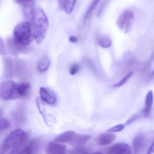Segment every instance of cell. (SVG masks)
I'll use <instances>...</instances> for the list:
<instances>
[{
    "instance_id": "cell-1",
    "label": "cell",
    "mask_w": 154,
    "mask_h": 154,
    "mask_svg": "<svg viewBox=\"0 0 154 154\" xmlns=\"http://www.w3.org/2000/svg\"><path fill=\"white\" fill-rule=\"evenodd\" d=\"M29 138V134L22 130H14L4 140L2 150L4 153H18L26 145Z\"/></svg>"
},
{
    "instance_id": "cell-2",
    "label": "cell",
    "mask_w": 154,
    "mask_h": 154,
    "mask_svg": "<svg viewBox=\"0 0 154 154\" xmlns=\"http://www.w3.org/2000/svg\"><path fill=\"white\" fill-rule=\"evenodd\" d=\"M31 25L36 42L38 44H41L45 38L49 27L48 18L42 9H36Z\"/></svg>"
},
{
    "instance_id": "cell-3",
    "label": "cell",
    "mask_w": 154,
    "mask_h": 154,
    "mask_svg": "<svg viewBox=\"0 0 154 154\" xmlns=\"http://www.w3.org/2000/svg\"><path fill=\"white\" fill-rule=\"evenodd\" d=\"M13 34L14 37L24 45H29L34 38L31 25L26 21L18 24L14 28Z\"/></svg>"
},
{
    "instance_id": "cell-4",
    "label": "cell",
    "mask_w": 154,
    "mask_h": 154,
    "mask_svg": "<svg viewBox=\"0 0 154 154\" xmlns=\"http://www.w3.org/2000/svg\"><path fill=\"white\" fill-rule=\"evenodd\" d=\"M19 97L18 85L12 81H8L0 85V98L3 100H15Z\"/></svg>"
},
{
    "instance_id": "cell-5",
    "label": "cell",
    "mask_w": 154,
    "mask_h": 154,
    "mask_svg": "<svg viewBox=\"0 0 154 154\" xmlns=\"http://www.w3.org/2000/svg\"><path fill=\"white\" fill-rule=\"evenodd\" d=\"M134 18V13L132 11H124L117 20V26L120 29L124 30L125 33L127 34L132 27Z\"/></svg>"
},
{
    "instance_id": "cell-6",
    "label": "cell",
    "mask_w": 154,
    "mask_h": 154,
    "mask_svg": "<svg viewBox=\"0 0 154 154\" xmlns=\"http://www.w3.org/2000/svg\"><path fill=\"white\" fill-rule=\"evenodd\" d=\"M6 43L9 52L14 56H17L19 54H28L31 50L28 46L20 44L14 37L8 38Z\"/></svg>"
},
{
    "instance_id": "cell-7",
    "label": "cell",
    "mask_w": 154,
    "mask_h": 154,
    "mask_svg": "<svg viewBox=\"0 0 154 154\" xmlns=\"http://www.w3.org/2000/svg\"><path fill=\"white\" fill-rule=\"evenodd\" d=\"M147 139L146 136L140 133L135 136L132 141L133 150L135 153H139L144 149L146 145Z\"/></svg>"
},
{
    "instance_id": "cell-8",
    "label": "cell",
    "mask_w": 154,
    "mask_h": 154,
    "mask_svg": "<svg viewBox=\"0 0 154 154\" xmlns=\"http://www.w3.org/2000/svg\"><path fill=\"white\" fill-rule=\"evenodd\" d=\"M36 9L33 0H29L24 6L23 14L26 21L31 25L35 16Z\"/></svg>"
},
{
    "instance_id": "cell-9",
    "label": "cell",
    "mask_w": 154,
    "mask_h": 154,
    "mask_svg": "<svg viewBox=\"0 0 154 154\" xmlns=\"http://www.w3.org/2000/svg\"><path fill=\"white\" fill-rule=\"evenodd\" d=\"M108 153L112 154H129L131 153L130 147L126 143H119L109 148Z\"/></svg>"
},
{
    "instance_id": "cell-10",
    "label": "cell",
    "mask_w": 154,
    "mask_h": 154,
    "mask_svg": "<svg viewBox=\"0 0 154 154\" xmlns=\"http://www.w3.org/2000/svg\"><path fill=\"white\" fill-rule=\"evenodd\" d=\"M3 75L6 78H11L14 73V63L11 57H5L3 58Z\"/></svg>"
},
{
    "instance_id": "cell-11",
    "label": "cell",
    "mask_w": 154,
    "mask_h": 154,
    "mask_svg": "<svg viewBox=\"0 0 154 154\" xmlns=\"http://www.w3.org/2000/svg\"><path fill=\"white\" fill-rule=\"evenodd\" d=\"M40 95L42 100L48 104L53 105L56 102L57 98L55 94L48 88L41 87L40 89Z\"/></svg>"
},
{
    "instance_id": "cell-12",
    "label": "cell",
    "mask_w": 154,
    "mask_h": 154,
    "mask_svg": "<svg viewBox=\"0 0 154 154\" xmlns=\"http://www.w3.org/2000/svg\"><path fill=\"white\" fill-rule=\"evenodd\" d=\"M66 147L65 145L54 142H50L48 145L46 152L48 154H63L66 152Z\"/></svg>"
},
{
    "instance_id": "cell-13",
    "label": "cell",
    "mask_w": 154,
    "mask_h": 154,
    "mask_svg": "<svg viewBox=\"0 0 154 154\" xmlns=\"http://www.w3.org/2000/svg\"><path fill=\"white\" fill-rule=\"evenodd\" d=\"M116 138V135L113 133H103L97 138L96 143L99 146H106L113 142Z\"/></svg>"
},
{
    "instance_id": "cell-14",
    "label": "cell",
    "mask_w": 154,
    "mask_h": 154,
    "mask_svg": "<svg viewBox=\"0 0 154 154\" xmlns=\"http://www.w3.org/2000/svg\"><path fill=\"white\" fill-rule=\"evenodd\" d=\"M91 138V136L85 134H75L70 142V145L72 146H82L85 144Z\"/></svg>"
},
{
    "instance_id": "cell-15",
    "label": "cell",
    "mask_w": 154,
    "mask_h": 154,
    "mask_svg": "<svg viewBox=\"0 0 154 154\" xmlns=\"http://www.w3.org/2000/svg\"><path fill=\"white\" fill-rule=\"evenodd\" d=\"M75 134L73 131H68L57 135L54 139V141L57 143H66L70 142Z\"/></svg>"
},
{
    "instance_id": "cell-16",
    "label": "cell",
    "mask_w": 154,
    "mask_h": 154,
    "mask_svg": "<svg viewBox=\"0 0 154 154\" xmlns=\"http://www.w3.org/2000/svg\"><path fill=\"white\" fill-rule=\"evenodd\" d=\"M39 147V142L37 140H34L18 152L20 154H30L36 153Z\"/></svg>"
},
{
    "instance_id": "cell-17",
    "label": "cell",
    "mask_w": 154,
    "mask_h": 154,
    "mask_svg": "<svg viewBox=\"0 0 154 154\" xmlns=\"http://www.w3.org/2000/svg\"><path fill=\"white\" fill-rule=\"evenodd\" d=\"M26 63L20 59L15 60V69L17 75L19 77H23L27 73Z\"/></svg>"
},
{
    "instance_id": "cell-18",
    "label": "cell",
    "mask_w": 154,
    "mask_h": 154,
    "mask_svg": "<svg viewBox=\"0 0 154 154\" xmlns=\"http://www.w3.org/2000/svg\"><path fill=\"white\" fill-rule=\"evenodd\" d=\"M153 102V94L152 91H149L145 99V106L144 109V115L146 117L149 116L152 109Z\"/></svg>"
},
{
    "instance_id": "cell-19",
    "label": "cell",
    "mask_w": 154,
    "mask_h": 154,
    "mask_svg": "<svg viewBox=\"0 0 154 154\" xmlns=\"http://www.w3.org/2000/svg\"><path fill=\"white\" fill-rule=\"evenodd\" d=\"M51 61L49 57L44 56L40 58L38 65V71L41 72H45L49 68L50 66Z\"/></svg>"
},
{
    "instance_id": "cell-20",
    "label": "cell",
    "mask_w": 154,
    "mask_h": 154,
    "mask_svg": "<svg viewBox=\"0 0 154 154\" xmlns=\"http://www.w3.org/2000/svg\"><path fill=\"white\" fill-rule=\"evenodd\" d=\"M100 2V0H93L91 3L90 4L85 13L84 17V22L85 23L87 20L90 17L94 11L95 9V8L97 7V5Z\"/></svg>"
},
{
    "instance_id": "cell-21",
    "label": "cell",
    "mask_w": 154,
    "mask_h": 154,
    "mask_svg": "<svg viewBox=\"0 0 154 154\" xmlns=\"http://www.w3.org/2000/svg\"><path fill=\"white\" fill-rule=\"evenodd\" d=\"M30 89V85L28 83L24 82L18 85V94L19 97H25L27 94Z\"/></svg>"
},
{
    "instance_id": "cell-22",
    "label": "cell",
    "mask_w": 154,
    "mask_h": 154,
    "mask_svg": "<svg viewBox=\"0 0 154 154\" xmlns=\"http://www.w3.org/2000/svg\"><path fill=\"white\" fill-rule=\"evenodd\" d=\"M99 45L104 48H109L112 45V41L107 36H103L100 38L98 40Z\"/></svg>"
},
{
    "instance_id": "cell-23",
    "label": "cell",
    "mask_w": 154,
    "mask_h": 154,
    "mask_svg": "<svg viewBox=\"0 0 154 154\" xmlns=\"http://www.w3.org/2000/svg\"><path fill=\"white\" fill-rule=\"evenodd\" d=\"M76 0H66L64 10L67 14H70L72 11L76 3Z\"/></svg>"
},
{
    "instance_id": "cell-24",
    "label": "cell",
    "mask_w": 154,
    "mask_h": 154,
    "mask_svg": "<svg viewBox=\"0 0 154 154\" xmlns=\"http://www.w3.org/2000/svg\"><path fill=\"white\" fill-rule=\"evenodd\" d=\"M132 75H133V72H130L129 73L127 74L125 76H124L119 82L113 85V87L115 88H118V87H119L124 85L125 83H127L129 78L132 76Z\"/></svg>"
},
{
    "instance_id": "cell-25",
    "label": "cell",
    "mask_w": 154,
    "mask_h": 154,
    "mask_svg": "<svg viewBox=\"0 0 154 154\" xmlns=\"http://www.w3.org/2000/svg\"><path fill=\"white\" fill-rule=\"evenodd\" d=\"M10 125L9 121L6 119H0V131L7 129Z\"/></svg>"
},
{
    "instance_id": "cell-26",
    "label": "cell",
    "mask_w": 154,
    "mask_h": 154,
    "mask_svg": "<svg viewBox=\"0 0 154 154\" xmlns=\"http://www.w3.org/2000/svg\"><path fill=\"white\" fill-rule=\"evenodd\" d=\"M125 125L124 124H120L114 126L109 129L107 131L108 132H116L121 131L125 128Z\"/></svg>"
},
{
    "instance_id": "cell-27",
    "label": "cell",
    "mask_w": 154,
    "mask_h": 154,
    "mask_svg": "<svg viewBox=\"0 0 154 154\" xmlns=\"http://www.w3.org/2000/svg\"><path fill=\"white\" fill-rule=\"evenodd\" d=\"M80 66L78 64L75 63L72 65L69 69V72L72 75H75L79 72Z\"/></svg>"
},
{
    "instance_id": "cell-28",
    "label": "cell",
    "mask_w": 154,
    "mask_h": 154,
    "mask_svg": "<svg viewBox=\"0 0 154 154\" xmlns=\"http://www.w3.org/2000/svg\"><path fill=\"white\" fill-rule=\"evenodd\" d=\"M88 153L89 152L86 150V149L81 146H75L73 150H72V153H74H74L75 154H85V153Z\"/></svg>"
},
{
    "instance_id": "cell-29",
    "label": "cell",
    "mask_w": 154,
    "mask_h": 154,
    "mask_svg": "<svg viewBox=\"0 0 154 154\" xmlns=\"http://www.w3.org/2000/svg\"><path fill=\"white\" fill-rule=\"evenodd\" d=\"M7 54V50L4 40L0 37V55L4 56Z\"/></svg>"
},
{
    "instance_id": "cell-30",
    "label": "cell",
    "mask_w": 154,
    "mask_h": 154,
    "mask_svg": "<svg viewBox=\"0 0 154 154\" xmlns=\"http://www.w3.org/2000/svg\"><path fill=\"white\" fill-rule=\"evenodd\" d=\"M109 1V0H104V1H103L101 5L100 9H99V11H98V16H100L101 15L104 9L105 8V7H106V5L108 4Z\"/></svg>"
},
{
    "instance_id": "cell-31",
    "label": "cell",
    "mask_w": 154,
    "mask_h": 154,
    "mask_svg": "<svg viewBox=\"0 0 154 154\" xmlns=\"http://www.w3.org/2000/svg\"><path fill=\"white\" fill-rule=\"evenodd\" d=\"M65 3L66 0H58V4L60 9L64 10Z\"/></svg>"
},
{
    "instance_id": "cell-32",
    "label": "cell",
    "mask_w": 154,
    "mask_h": 154,
    "mask_svg": "<svg viewBox=\"0 0 154 154\" xmlns=\"http://www.w3.org/2000/svg\"><path fill=\"white\" fill-rule=\"evenodd\" d=\"M69 41L71 43H75L78 41V38L75 36H71L69 37Z\"/></svg>"
},
{
    "instance_id": "cell-33",
    "label": "cell",
    "mask_w": 154,
    "mask_h": 154,
    "mask_svg": "<svg viewBox=\"0 0 154 154\" xmlns=\"http://www.w3.org/2000/svg\"><path fill=\"white\" fill-rule=\"evenodd\" d=\"M154 142H153L152 145H151V146H150V148L149 149L148 154H149L153 153V152H154Z\"/></svg>"
},
{
    "instance_id": "cell-34",
    "label": "cell",
    "mask_w": 154,
    "mask_h": 154,
    "mask_svg": "<svg viewBox=\"0 0 154 154\" xmlns=\"http://www.w3.org/2000/svg\"><path fill=\"white\" fill-rule=\"evenodd\" d=\"M26 0H15V1L17 3H22V2H24L26 1Z\"/></svg>"
}]
</instances>
